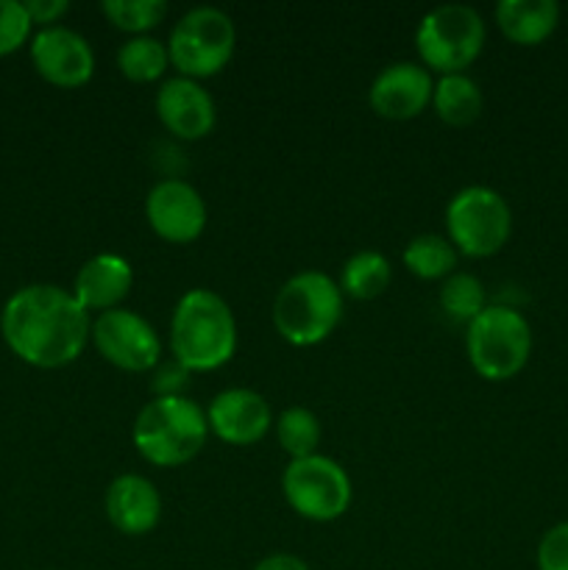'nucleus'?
Here are the masks:
<instances>
[{
	"instance_id": "1",
	"label": "nucleus",
	"mask_w": 568,
	"mask_h": 570,
	"mask_svg": "<svg viewBox=\"0 0 568 570\" xmlns=\"http://www.w3.org/2000/svg\"><path fill=\"white\" fill-rule=\"evenodd\" d=\"M0 334L17 360L42 371L67 367L84 354L92 334L89 312L70 289L28 284L6 301Z\"/></svg>"
},
{
	"instance_id": "2",
	"label": "nucleus",
	"mask_w": 568,
	"mask_h": 570,
	"mask_svg": "<svg viewBox=\"0 0 568 570\" xmlns=\"http://www.w3.org/2000/svg\"><path fill=\"white\" fill-rule=\"evenodd\" d=\"M173 360L189 373L228 365L237 351V321L226 301L212 289H189L178 298L170 321Z\"/></svg>"
},
{
	"instance_id": "3",
	"label": "nucleus",
	"mask_w": 568,
	"mask_h": 570,
	"mask_svg": "<svg viewBox=\"0 0 568 570\" xmlns=\"http://www.w3.org/2000/svg\"><path fill=\"white\" fill-rule=\"evenodd\" d=\"M209 438L206 412L187 395L154 399L139 410L131 443L156 468H182L204 451Z\"/></svg>"
},
{
	"instance_id": "4",
	"label": "nucleus",
	"mask_w": 568,
	"mask_h": 570,
	"mask_svg": "<svg viewBox=\"0 0 568 570\" xmlns=\"http://www.w3.org/2000/svg\"><path fill=\"white\" fill-rule=\"evenodd\" d=\"M345 295L332 276L321 271L295 273L273 301V326L284 343L312 348L334 334L343 321Z\"/></svg>"
},
{
	"instance_id": "5",
	"label": "nucleus",
	"mask_w": 568,
	"mask_h": 570,
	"mask_svg": "<svg viewBox=\"0 0 568 570\" xmlns=\"http://www.w3.org/2000/svg\"><path fill=\"white\" fill-rule=\"evenodd\" d=\"M466 351L471 367L488 382L518 376L532 354V328L512 306H484L466 326Z\"/></svg>"
},
{
	"instance_id": "6",
	"label": "nucleus",
	"mask_w": 568,
	"mask_h": 570,
	"mask_svg": "<svg viewBox=\"0 0 568 570\" xmlns=\"http://www.w3.org/2000/svg\"><path fill=\"white\" fill-rule=\"evenodd\" d=\"M484 39H488V28L473 6H438L418 22V59L429 72L454 76V72H466L479 59Z\"/></svg>"
},
{
	"instance_id": "7",
	"label": "nucleus",
	"mask_w": 568,
	"mask_h": 570,
	"mask_svg": "<svg viewBox=\"0 0 568 570\" xmlns=\"http://www.w3.org/2000/svg\"><path fill=\"white\" fill-rule=\"evenodd\" d=\"M237 48V28L234 20L217 6H198L178 17L167 39L170 65L178 76L204 81L226 70Z\"/></svg>"
},
{
	"instance_id": "8",
	"label": "nucleus",
	"mask_w": 568,
	"mask_h": 570,
	"mask_svg": "<svg viewBox=\"0 0 568 570\" xmlns=\"http://www.w3.org/2000/svg\"><path fill=\"white\" fill-rule=\"evenodd\" d=\"M445 234L457 254L468 259H488L510 239V204L496 189L479 184L460 189L445 206Z\"/></svg>"
},
{
	"instance_id": "9",
	"label": "nucleus",
	"mask_w": 568,
	"mask_h": 570,
	"mask_svg": "<svg viewBox=\"0 0 568 570\" xmlns=\"http://www.w3.org/2000/svg\"><path fill=\"white\" fill-rule=\"evenodd\" d=\"M282 493L295 515L315 523H332L343 518L354 499L345 468L323 454L290 460L282 476Z\"/></svg>"
},
{
	"instance_id": "10",
	"label": "nucleus",
	"mask_w": 568,
	"mask_h": 570,
	"mask_svg": "<svg viewBox=\"0 0 568 570\" xmlns=\"http://www.w3.org/2000/svg\"><path fill=\"white\" fill-rule=\"evenodd\" d=\"M98 354L109 365L126 373H148L161 360V340L156 328L139 312L109 309L92 321V334Z\"/></svg>"
},
{
	"instance_id": "11",
	"label": "nucleus",
	"mask_w": 568,
	"mask_h": 570,
	"mask_svg": "<svg viewBox=\"0 0 568 570\" xmlns=\"http://www.w3.org/2000/svg\"><path fill=\"white\" fill-rule=\"evenodd\" d=\"M206 204L193 184L165 178L154 184L145 198V220L150 232L170 245H189L204 234Z\"/></svg>"
},
{
	"instance_id": "12",
	"label": "nucleus",
	"mask_w": 568,
	"mask_h": 570,
	"mask_svg": "<svg viewBox=\"0 0 568 570\" xmlns=\"http://www.w3.org/2000/svg\"><path fill=\"white\" fill-rule=\"evenodd\" d=\"M33 70L59 89H78L95 76V50L87 37L67 26L39 28L31 37Z\"/></svg>"
},
{
	"instance_id": "13",
	"label": "nucleus",
	"mask_w": 568,
	"mask_h": 570,
	"mask_svg": "<svg viewBox=\"0 0 568 570\" xmlns=\"http://www.w3.org/2000/svg\"><path fill=\"white\" fill-rule=\"evenodd\" d=\"M434 78L418 61H393L373 78L368 104L384 120H412L432 106Z\"/></svg>"
},
{
	"instance_id": "14",
	"label": "nucleus",
	"mask_w": 568,
	"mask_h": 570,
	"mask_svg": "<svg viewBox=\"0 0 568 570\" xmlns=\"http://www.w3.org/2000/svg\"><path fill=\"white\" fill-rule=\"evenodd\" d=\"M156 115L161 126L184 142L209 137L217 122V106L209 89L193 78H167L156 92Z\"/></svg>"
},
{
	"instance_id": "15",
	"label": "nucleus",
	"mask_w": 568,
	"mask_h": 570,
	"mask_svg": "<svg viewBox=\"0 0 568 570\" xmlns=\"http://www.w3.org/2000/svg\"><path fill=\"white\" fill-rule=\"evenodd\" d=\"M209 432L226 445H254L271 432L273 415L267 401L256 390H223L206 406Z\"/></svg>"
},
{
	"instance_id": "16",
	"label": "nucleus",
	"mask_w": 568,
	"mask_h": 570,
	"mask_svg": "<svg viewBox=\"0 0 568 570\" xmlns=\"http://www.w3.org/2000/svg\"><path fill=\"white\" fill-rule=\"evenodd\" d=\"M106 518L128 538L150 534L161 521V495L150 479L139 473H123L106 490Z\"/></svg>"
},
{
	"instance_id": "17",
	"label": "nucleus",
	"mask_w": 568,
	"mask_h": 570,
	"mask_svg": "<svg viewBox=\"0 0 568 570\" xmlns=\"http://www.w3.org/2000/svg\"><path fill=\"white\" fill-rule=\"evenodd\" d=\"M134 284V267L120 254H98L84 262L70 293L87 312L120 309Z\"/></svg>"
},
{
	"instance_id": "18",
	"label": "nucleus",
	"mask_w": 568,
	"mask_h": 570,
	"mask_svg": "<svg viewBox=\"0 0 568 570\" xmlns=\"http://www.w3.org/2000/svg\"><path fill=\"white\" fill-rule=\"evenodd\" d=\"M560 22L555 0H501L496 6V26L510 42L532 48L546 42Z\"/></svg>"
},
{
	"instance_id": "19",
	"label": "nucleus",
	"mask_w": 568,
	"mask_h": 570,
	"mask_svg": "<svg viewBox=\"0 0 568 570\" xmlns=\"http://www.w3.org/2000/svg\"><path fill=\"white\" fill-rule=\"evenodd\" d=\"M432 109L445 126H471L479 120L484 109V95L479 83L468 72H454V76H440L432 89Z\"/></svg>"
},
{
	"instance_id": "20",
	"label": "nucleus",
	"mask_w": 568,
	"mask_h": 570,
	"mask_svg": "<svg viewBox=\"0 0 568 570\" xmlns=\"http://www.w3.org/2000/svg\"><path fill=\"white\" fill-rule=\"evenodd\" d=\"M393 282V267L379 250H360L349 256L340 273V289L354 301H373Z\"/></svg>"
},
{
	"instance_id": "21",
	"label": "nucleus",
	"mask_w": 568,
	"mask_h": 570,
	"mask_svg": "<svg viewBox=\"0 0 568 570\" xmlns=\"http://www.w3.org/2000/svg\"><path fill=\"white\" fill-rule=\"evenodd\" d=\"M404 267L421 282H440V278H449L451 273H457V254L454 245L449 243V237H440V234H418L415 239H410L404 248Z\"/></svg>"
},
{
	"instance_id": "22",
	"label": "nucleus",
	"mask_w": 568,
	"mask_h": 570,
	"mask_svg": "<svg viewBox=\"0 0 568 570\" xmlns=\"http://www.w3.org/2000/svg\"><path fill=\"white\" fill-rule=\"evenodd\" d=\"M170 67L167 45L156 37H131L117 50V70L134 83H154Z\"/></svg>"
},
{
	"instance_id": "23",
	"label": "nucleus",
	"mask_w": 568,
	"mask_h": 570,
	"mask_svg": "<svg viewBox=\"0 0 568 570\" xmlns=\"http://www.w3.org/2000/svg\"><path fill=\"white\" fill-rule=\"evenodd\" d=\"M273 426H276L278 445H282V451L290 460H304V456L317 454L323 429L312 410H306V406H290V410H284L276 417Z\"/></svg>"
},
{
	"instance_id": "24",
	"label": "nucleus",
	"mask_w": 568,
	"mask_h": 570,
	"mask_svg": "<svg viewBox=\"0 0 568 570\" xmlns=\"http://www.w3.org/2000/svg\"><path fill=\"white\" fill-rule=\"evenodd\" d=\"M488 306L484 284L473 273H451L440 287V309L454 323H471Z\"/></svg>"
},
{
	"instance_id": "25",
	"label": "nucleus",
	"mask_w": 568,
	"mask_h": 570,
	"mask_svg": "<svg viewBox=\"0 0 568 570\" xmlns=\"http://www.w3.org/2000/svg\"><path fill=\"white\" fill-rule=\"evenodd\" d=\"M100 11L120 31L131 37H148L150 28L167 17V3L165 0H106L100 3Z\"/></svg>"
},
{
	"instance_id": "26",
	"label": "nucleus",
	"mask_w": 568,
	"mask_h": 570,
	"mask_svg": "<svg viewBox=\"0 0 568 570\" xmlns=\"http://www.w3.org/2000/svg\"><path fill=\"white\" fill-rule=\"evenodd\" d=\"M31 17L20 0H0V56L20 50L31 37Z\"/></svg>"
},
{
	"instance_id": "27",
	"label": "nucleus",
	"mask_w": 568,
	"mask_h": 570,
	"mask_svg": "<svg viewBox=\"0 0 568 570\" xmlns=\"http://www.w3.org/2000/svg\"><path fill=\"white\" fill-rule=\"evenodd\" d=\"M538 570H568V521L557 523L540 538Z\"/></svg>"
},
{
	"instance_id": "28",
	"label": "nucleus",
	"mask_w": 568,
	"mask_h": 570,
	"mask_svg": "<svg viewBox=\"0 0 568 570\" xmlns=\"http://www.w3.org/2000/svg\"><path fill=\"white\" fill-rule=\"evenodd\" d=\"M189 371L182 362H159L154 367V376H150V390L156 393V399H167V395H182V390L187 387Z\"/></svg>"
},
{
	"instance_id": "29",
	"label": "nucleus",
	"mask_w": 568,
	"mask_h": 570,
	"mask_svg": "<svg viewBox=\"0 0 568 570\" xmlns=\"http://www.w3.org/2000/svg\"><path fill=\"white\" fill-rule=\"evenodd\" d=\"M22 6H26V11H28V17H31L33 26H39V28L56 26V22H59L61 17L70 11V3H67V0H28V3H22Z\"/></svg>"
},
{
	"instance_id": "30",
	"label": "nucleus",
	"mask_w": 568,
	"mask_h": 570,
	"mask_svg": "<svg viewBox=\"0 0 568 570\" xmlns=\"http://www.w3.org/2000/svg\"><path fill=\"white\" fill-rule=\"evenodd\" d=\"M254 570H310L306 562L295 554H271L262 562H256Z\"/></svg>"
}]
</instances>
